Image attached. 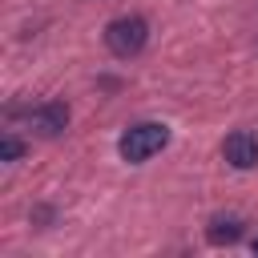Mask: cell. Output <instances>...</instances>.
<instances>
[{
    "label": "cell",
    "mask_w": 258,
    "mask_h": 258,
    "mask_svg": "<svg viewBox=\"0 0 258 258\" xmlns=\"http://www.w3.org/2000/svg\"><path fill=\"white\" fill-rule=\"evenodd\" d=\"M24 117H28V129L40 133V137H60L69 129V105L64 101H40Z\"/></svg>",
    "instance_id": "3"
},
{
    "label": "cell",
    "mask_w": 258,
    "mask_h": 258,
    "mask_svg": "<svg viewBox=\"0 0 258 258\" xmlns=\"http://www.w3.org/2000/svg\"><path fill=\"white\" fill-rule=\"evenodd\" d=\"M242 234H246V222L238 214H214L206 222V242L210 246H234Z\"/></svg>",
    "instance_id": "5"
},
{
    "label": "cell",
    "mask_w": 258,
    "mask_h": 258,
    "mask_svg": "<svg viewBox=\"0 0 258 258\" xmlns=\"http://www.w3.org/2000/svg\"><path fill=\"white\" fill-rule=\"evenodd\" d=\"M101 36H105V48H109L117 60H133V56H141L145 44H149V24H145V16L125 12V16H113Z\"/></svg>",
    "instance_id": "1"
},
{
    "label": "cell",
    "mask_w": 258,
    "mask_h": 258,
    "mask_svg": "<svg viewBox=\"0 0 258 258\" xmlns=\"http://www.w3.org/2000/svg\"><path fill=\"white\" fill-rule=\"evenodd\" d=\"M24 149H28V145H24L16 133H4V137H0V161H4V165L20 161V157H24Z\"/></svg>",
    "instance_id": "6"
},
{
    "label": "cell",
    "mask_w": 258,
    "mask_h": 258,
    "mask_svg": "<svg viewBox=\"0 0 258 258\" xmlns=\"http://www.w3.org/2000/svg\"><path fill=\"white\" fill-rule=\"evenodd\" d=\"M32 222L48 226V222H52V206H36V210H32Z\"/></svg>",
    "instance_id": "7"
},
{
    "label": "cell",
    "mask_w": 258,
    "mask_h": 258,
    "mask_svg": "<svg viewBox=\"0 0 258 258\" xmlns=\"http://www.w3.org/2000/svg\"><path fill=\"white\" fill-rule=\"evenodd\" d=\"M165 145H169V125H161V121H137V125H129V129L121 133L117 153H121V161L141 165V161H149L153 153H161Z\"/></svg>",
    "instance_id": "2"
},
{
    "label": "cell",
    "mask_w": 258,
    "mask_h": 258,
    "mask_svg": "<svg viewBox=\"0 0 258 258\" xmlns=\"http://www.w3.org/2000/svg\"><path fill=\"white\" fill-rule=\"evenodd\" d=\"M222 157H226L234 169H254V165H258V133H250V129H234V133H226V141H222Z\"/></svg>",
    "instance_id": "4"
},
{
    "label": "cell",
    "mask_w": 258,
    "mask_h": 258,
    "mask_svg": "<svg viewBox=\"0 0 258 258\" xmlns=\"http://www.w3.org/2000/svg\"><path fill=\"white\" fill-rule=\"evenodd\" d=\"M254 254H258V238H254Z\"/></svg>",
    "instance_id": "8"
}]
</instances>
